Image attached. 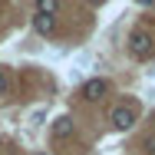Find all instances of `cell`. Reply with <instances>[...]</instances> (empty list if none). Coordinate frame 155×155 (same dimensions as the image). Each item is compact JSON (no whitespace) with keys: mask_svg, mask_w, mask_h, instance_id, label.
I'll list each match as a JSON object with an SVG mask.
<instances>
[{"mask_svg":"<svg viewBox=\"0 0 155 155\" xmlns=\"http://www.w3.org/2000/svg\"><path fill=\"white\" fill-rule=\"evenodd\" d=\"M56 10H60V0H36V13H43V17H56Z\"/></svg>","mask_w":155,"mask_h":155,"instance_id":"obj_6","label":"cell"},{"mask_svg":"<svg viewBox=\"0 0 155 155\" xmlns=\"http://www.w3.org/2000/svg\"><path fill=\"white\" fill-rule=\"evenodd\" d=\"M69 135H73V119L69 116H60L53 122V139H69Z\"/></svg>","mask_w":155,"mask_h":155,"instance_id":"obj_4","label":"cell"},{"mask_svg":"<svg viewBox=\"0 0 155 155\" xmlns=\"http://www.w3.org/2000/svg\"><path fill=\"white\" fill-rule=\"evenodd\" d=\"M33 30H36V33H53V30H56V17L36 13V17H33Z\"/></svg>","mask_w":155,"mask_h":155,"instance_id":"obj_5","label":"cell"},{"mask_svg":"<svg viewBox=\"0 0 155 155\" xmlns=\"http://www.w3.org/2000/svg\"><path fill=\"white\" fill-rule=\"evenodd\" d=\"M135 3H142V7H152L155 0H135Z\"/></svg>","mask_w":155,"mask_h":155,"instance_id":"obj_8","label":"cell"},{"mask_svg":"<svg viewBox=\"0 0 155 155\" xmlns=\"http://www.w3.org/2000/svg\"><path fill=\"white\" fill-rule=\"evenodd\" d=\"M36 155H46V152H36Z\"/></svg>","mask_w":155,"mask_h":155,"instance_id":"obj_9","label":"cell"},{"mask_svg":"<svg viewBox=\"0 0 155 155\" xmlns=\"http://www.w3.org/2000/svg\"><path fill=\"white\" fill-rule=\"evenodd\" d=\"M135 119H139L135 106H116V109H112V125H116L119 132L132 129V125H135Z\"/></svg>","mask_w":155,"mask_h":155,"instance_id":"obj_2","label":"cell"},{"mask_svg":"<svg viewBox=\"0 0 155 155\" xmlns=\"http://www.w3.org/2000/svg\"><path fill=\"white\" fill-rule=\"evenodd\" d=\"M7 86H10V83H7V73L0 69V96H7Z\"/></svg>","mask_w":155,"mask_h":155,"instance_id":"obj_7","label":"cell"},{"mask_svg":"<svg viewBox=\"0 0 155 155\" xmlns=\"http://www.w3.org/2000/svg\"><path fill=\"white\" fill-rule=\"evenodd\" d=\"M129 53L135 56V60H149L152 56V33L149 30H132V36H129Z\"/></svg>","mask_w":155,"mask_h":155,"instance_id":"obj_1","label":"cell"},{"mask_svg":"<svg viewBox=\"0 0 155 155\" xmlns=\"http://www.w3.org/2000/svg\"><path fill=\"white\" fill-rule=\"evenodd\" d=\"M106 93H109V83L106 79H89V83H83V99L86 102H99V99H106Z\"/></svg>","mask_w":155,"mask_h":155,"instance_id":"obj_3","label":"cell"}]
</instances>
